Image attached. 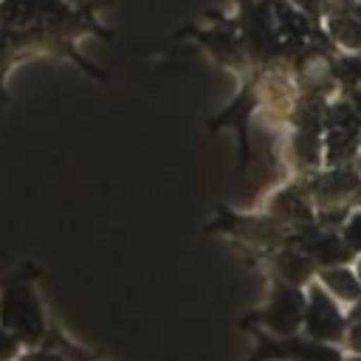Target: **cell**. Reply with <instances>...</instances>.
<instances>
[{
  "instance_id": "6da1fadb",
  "label": "cell",
  "mask_w": 361,
  "mask_h": 361,
  "mask_svg": "<svg viewBox=\"0 0 361 361\" xmlns=\"http://www.w3.org/2000/svg\"><path fill=\"white\" fill-rule=\"evenodd\" d=\"M0 327L14 333L23 347H39L48 336V324H45V313L42 305L37 299L34 290V276L31 268L14 274L0 296Z\"/></svg>"
},
{
  "instance_id": "7a4b0ae2",
  "label": "cell",
  "mask_w": 361,
  "mask_h": 361,
  "mask_svg": "<svg viewBox=\"0 0 361 361\" xmlns=\"http://www.w3.org/2000/svg\"><path fill=\"white\" fill-rule=\"evenodd\" d=\"M305 330L316 341H344L350 330V316L341 313V302H336L322 282L310 285L307 307H305Z\"/></svg>"
},
{
  "instance_id": "3957f363",
  "label": "cell",
  "mask_w": 361,
  "mask_h": 361,
  "mask_svg": "<svg viewBox=\"0 0 361 361\" xmlns=\"http://www.w3.org/2000/svg\"><path fill=\"white\" fill-rule=\"evenodd\" d=\"M319 282L324 285V290L341 302V305H358L361 302V279L355 271H350L347 265H330L322 268Z\"/></svg>"
},
{
  "instance_id": "277c9868",
  "label": "cell",
  "mask_w": 361,
  "mask_h": 361,
  "mask_svg": "<svg viewBox=\"0 0 361 361\" xmlns=\"http://www.w3.org/2000/svg\"><path fill=\"white\" fill-rule=\"evenodd\" d=\"M338 234L350 248V254H361V212H350Z\"/></svg>"
},
{
  "instance_id": "5b68a950",
  "label": "cell",
  "mask_w": 361,
  "mask_h": 361,
  "mask_svg": "<svg viewBox=\"0 0 361 361\" xmlns=\"http://www.w3.org/2000/svg\"><path fill=\"white\" fill-rule=\"evenodd\" d=\"M23 355V341L0 327V361H17Z\"/></svg>"
},
{
  "instance_id": "8992f818",
  "label": "cell",
  "mask_w": 361,
  "mask_h": 361,
  "mask_svg": "<svg viewBox=\"0 0 361 361\" xmlns=\"http://www.w3.org/2000/svg\"><path fill=\"white\" fill-rule=\"evenodd\" d=\"M17 361H71L65 353H59L56 347H48V344H39V347H31L28 353H23Z\"/></svg>"
},
{
  "instance_id": "52a82bcc",
  "label": "cell",
  "mask_w": 361,
  "mask_h": 361,
  "mask_svg": "<svg viewBox=\"0 0 361 361\" xmlns=\"http://www.w3.org/2000/svg\"><path fill=\"white\" fill-rule=\"evenodd\" d=\"M353 361H361V353H358V355H355V358H353Z\"/></svg>"
}]
</instances>
